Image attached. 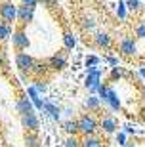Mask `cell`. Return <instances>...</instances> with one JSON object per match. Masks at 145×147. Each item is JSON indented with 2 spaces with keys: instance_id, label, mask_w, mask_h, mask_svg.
<instances>
[{
  "instance_id": "1",
  "label": "cell",
  "mask_w": 145,
  "mask_h": 147,
  "mask_svg": "<svg viewBox=\"0 0 145 147\" xmlns=\"http://www.w3.org/2000/svg\"><path fill=\"white\" fill-rule=\"evenodd\" d=\"M97 92H99V99H101L105 105H109L113 111H118V109H120V99H118L117 92H115L111 86H105V84H101Z\"/></svg>"
},
{
  "instance_id": "4",
  "label": "cell",
  "mask_w": 145,
  "mask_h": 147,
  "mask_svg": "<svg viewBox=\"0 0 145 147\" xmlns=\"http://www.w3.org/2000/svg\"><path fill=\"white\" fill-rule=\"evenodd\" d=\"M0 19L6 23H16L17 21V6L13 0H2L0 2Z\"/></svg>"
},
{
  "instance_id": "32",
  "label": "cell",
  "mask_w": 145,
  "mask_h": 147,
  "mask_svg": "<svg viewBox=\"0 0 145 147\" xmlns=\"http://www.w3.org/2000/svg\"><path fill=\"white\" fill-rule=\"evenodd\" d=\"M40 4L44 8H48V10H54L55 6H57V0H40Z\"/></svg>"
},
{
  "instance_id": "31",
  "label": "cell",
  "mask_w": 145,
  "mask_h": 147,
  "mask_svg": "<svg viewBox=\"0 0 145 147\" xmlns=\"http://www.w3.org/2000/svg\"><path fill=\"white\" fill-rule=\"evenodd\" d=\"M99 57L97 55H90V57H86V67H96V65H99Z\"/></svg>"
},
{
  "instance_id": "5",
  "label": "cell",
  "mask_w": 145,
  "mask_h": 147,
  "mask_svg": "<svg viewBox=\"0 0 145 147\" xmlns=\"http://www.w3.org/2000/svg\"><path fill=\"white\" fill-rule=\"evenodd\" d=\"M118 52L124 57H134V55H138V44L132 36H122L118 42Z\"/></svg>"
},
{
  "instance_id": "19",
  "label": "cell",
  "mask_w": 145,
  "mask_h": 147,
  "mask_svg": "<svg viewBox=\"0 0 145 147\" xmlns=\"http://www.w3.org/2000/svg\"><path fill=\"white\" fill-rule=\"evenodd\" d=\"M80 147H103V143L96 136H84V140L80 142Z\"/></svg>"
},
{
  "instance_id": "27",
  "label": "cell",
  "mask_w": 145,
  "mask_h": 147,
  "mask_svg": "<svg viewBox=\"0 0 145 147\" xmlns=\"http://www.w3.org/2000/svg\"><path fill=\"white\" fill-rule=\"evenodd\" d=\"M65 147H80V140L76 138V134H71V136L65 140Z\"/></svg>"
},
{
  "instance_id": "30",
  "label": "cell",
  "mask_w": 145,
  "mask_h": 147,
  "mask_svg": "<svg viewBox=\"0 0 145 147\" xmlns=\"http://www.w3.org/2000/svg\"><path fill=\"white\" fill-rule=\"evenodd\" d=\"M34 88H36V92H38V94H44L46 90H48V86H46V84H44L40 78H36V80H34Z\"/></svg>"
},
{
  "instance_id": "18",
  "label": "cell",
  "mask_w": 145,
  "mask_h": 147,
  "mask_svg": "<svg viewBox=\"0 0 145 147\" xmlns=\"http://www.w3.org/2000/svg\"><path fill=\"white\" fill-rule=\"evenodd\" d=\"M96 25H97V21L94 19V17H88V16H84L80 19V27L84 29V31H88V33H92V31H96Z\"/></svg>"
},
{
  "instance_id": "29",
  "label": "cell",
  "mask_w": 145,
  "mask_h": 147,
  "mask_svg": "<svg viewBox=\"0 0 145 147\" xmlns=\"http://www.w3.org/2000/svg\"><path fill=\"white\" fill-rule=\"evenodd\" d=\"M0 67L2 69H8V54H6V50L4 48H0Z\"/></svg>"
},
{
  "instance_id": "34",
  "label": "cell",
  "mask_w": 145,
  "mask_h": 147,
  "mask_svg": "<svg viewBox=\"0 0 145 147\" xmlns=\"http://www.w3.org/2000/svg\"><path fill=\"white\" fill-rule=\"evenodd\" d=\"M117 142H118V145H124V143H126V136H124V132H118V134H117Z\"/></svg>"
},
{
  "instance_id": "14",
  "label": "cell",
  "mask_w": 145,
  "mask_h": 147,
  "mask_svg": "<svg viewBox=\"0 0 145 147\" xmlns=\"http://www.w3.org/2000/svg\"><path fill=\"white\" fill-rule=\"evenodd\" d=\"M16 107H17V113H19V115L31 113V111H32L31 98H19V99H17V103H16Z\"/></svg>"
},
{
  "instance_id": "9",
  "label": "cell",
  "mask_w": 145,
  "mask_h": 147,
  "mask_svg": "<svg viewBox=\"0 0 145 147\" xmlns=\"http://www.w3.org/2000/svg\"><path fill=\"white\" fill-rule=\"evenodd\" d=\"M34 19V8H29V6H17V23L21 25H29Z\"/></svg>"
},
{
  "instance_id": "33",
  "label": "cell",
  "mask_w": 145,
  "mask_h": 147,
  "mask_svg": "<svg viewBox=\"0 0 145 147\" xmlns=\"http://www.w3.org/2000/svg\"><path fill=\"white\" fill-rule=\"evenodd\" d=\"M21 4H23V6H29V8H34V10H36V6L40 4V0H21Z\"/></svg>"
},
{
  "instance_id": "8",
  "label": "cell",
  "mask_w": 145,
  "mask_h": 147,
  "mask_svg": "<svg viewBox=\"0 0 145 147\" xmlns=\"http://www.w3.org/2000/svg\"><path fill=\"white\" fill-rule=\"evenodd\" d=\"M94 44H96V48H101V50H111L113 46V36L105 31H96L94 34Z\"/></svg>"
},
{
  "instance_id": "10",
  "label": "cell",
  "mask_w": 145,
  "mask_h": 147,
  "mask_svg": "<svg viewBox=\"0 0 145 147\" xmlns=\"http://www.w3.org/2000/svg\"><path fill=\"white\" fill-rule=\"evenodd\" d=\"M21 124H23V128H25V130L36 132L38 126H40V120H38V117L34 115V111H31V113L21 115Z\"/></svg>"
},
{
  "instance_id": "22",
  "label": "cell",
  "mask_w": 145,
  "mask_h": 147,
  "mask_svg": "<svg viewBox=\"0 0 145 147\" xmlns=\"http://www.w3.org/2000/svg\"><path fill=\"white\" fill-rule=\"evenodd\" d=\"M63 130L67 132V134H78V122L76 120H65L63 122Z\"/></svg>"
},
{
  "instance_id": "6",
  "label": "cell",
  "mask_w": 145,
  "mask_h": 147,
  "mask_svg": "<svg viewBox=\"0 0 145 147\" xmlns=\"http://www.w3.org/2000/svg\"><path fill=\"white\" fill-rule=\"evenodd\" d=\"M11 44H13V48H16L17 52H23V50H27L29 46H31V40H29L27 33H25L23 29H17V31L11 33Z\"/></svg>"
},
{
  "instance_id": "3",
  "label": "cell",
  "mask_w": 145,
  "mask_h": 147,
  "mask_svg": "<svg viewBox=\"0 0 145 147\" xmlns=\"http://www.w3.org/2000/svg\"><path fill=\"white\" fill-rule=\"evenodd\" d=\"M84 86L90 94H96L101 86V69L97 67H88V76H86V82Z\"/></svg>"
},
{
  "instance_id": "11",
  "label": "cell",
  "mask_w": 145,
  "mask_h": 147,
  "mask_svg": "<svg viewBox=\"0 0 145 147\" xmlns=\"http://www.w3.org/2000/svg\"><path fill=\"white\" fill-rule=\"evenodd\" d=\"M48 65H50V69H54V71H61V69H65V67H67V54H65V52H57V54H54L48 59Z\"/></svg>"
},
{
  "instance_id": "16",
  "label": "cell",
  "mask_w": 145,
  "mask_h": 147,
  "mask_svg": "<svg viewBox=\"0 0 145 147\" xmlns=\"http://www.w3.org/2000/svg\"><path fill=\"white\" fill-rule=\"evenodd\" d=\"M11 23H6L4 19H0V42H6L11 36Z\"/></svg>"
},
{
  "instance_id": "38",
  "label": "cell",
  "mask_w": 145,
  "mask_h": 147,
  "mask_svg": "<svg viewBox=\"0 0 145 147\" xmlns=\"http://www.w3.org/2000/svg\"><path fill=\"white\" fill-rule=\"evenodd\" d=\"M140 73H141V76L145 78V67H141V71H140Z\"/></svg>"
},
{
  "instance_id": "36",
  "label": "cell",
  "mask_w": 145,
  "mask_h": 147,
  "mask_svg": "<svg viewBox=\"0 0 145 147\" xmlns=\"http://www.w3.org/2000/svg\"><path fill=\"white\" fill-rule=\"evenodd\" d=\"M124 128H126V132H130V134H132V132H136V128H134V126H130V124H126Z\"/></svg>"
},
{
  "instance_id": "25",
  "label": "cell",
  "mask_w": 145,
  "mask_h": 147,
  "mask_svg": "<svg viewBox=\"0 0 145 147\" xmlns=\"http://www.w3.org/2000/svg\"><path fill=\"white\" fill-rule=\"evenodd\" d=\"M117 16H118V19H120V21H124V19H126V16H128V8H126V2H124V0H118Z\"/></svg>"
},
{
  "instance_id": "7",
  "label": "cell",
  "mask_w": 145,
  "mask_h": 147,
  "mask_svg": "<svg viewBox=\"0 0 145 147\" xmlns=\"http://www.w3.org/2000/svg\"><path fill=\"white\" fill-rule=\"evenodd\" d=\"M34 61L36 59H34L32 55L25 54V52H17L16 54V67L23 73H29V75H31V69H32V65H34Z\"/></svg>"
},
{
  "instance_id": "24",
  "label": "cell",
  "mask_w": 145,
  "mask_h": 147,
  "mask_svg": "<svg viewBox=\"0 0 145 147\" xmlns=\"http://www.w3.org/2000/svg\"><path fill=\"white\" fill-rule=\"evenodd\" d=\"M44 111H48V113L52 115V119H54V120H59V113H61V109H59V107H55L54 103L46 101V103H44Z\"/></svg>"
},
{
  "instance_id": "35",
  "label": "cell",
  "mask_w": 145,
  "mask_h": 147,
  "mask_svg": "<svg viewBox=\"0 0 145 147\" xmlns=\"http://www.w3.org/2000/svg\"><path fill=\"white\" fill-rule=\"evenodd\" d=\"M107 61H109V65H111V67L118 65V59H117V57H113V55H107Z\"/></svg>"
},
{
  "instance_id": "21",
  "label": "cell",
  "mask_w": 145,
  "mask_h": 147,
  "mask_svg": "<svg viewBox=\"0 0 145 147\" xmlns=\"http://www.w3.org/2000/svg\"><path fill=\"white\" fill-rule=\"evenodd\" d=\"M124 2H126L128 11H132V13H140V11L143 10V4H141L140 0H124Z\"/></svg>"
},
{
  "instance_id": "2",
  "label": "cell",
  "mask_w": 145,
  "mask_h": 147,
  "mask_svg": "<svg viewBox=\"0 0 145 147\" xmlns=\"http://www.w3.org/2000/svg\"><path fill=\"white\" fill-rule=\"evenodd\" d=\"M76 122H78V134L82 136H94L99 128V122L96 120L94 115H82Z\"/></svg>"
},
{
  "instance_id": "20",
  "label": "cell",
  "mask_w": 145,
  "mask_h": 147,
  "mask_svg": "<svg viewBox=\"0 0 145 147\" xmlns=\"http://www.w3.org/2000/svg\"><path fill=\"white\" fill-rule=\"evenodd\" d=\"M75 46H76V36L73 33H65L63 34V48L65 50H75Z\"/></svg>"
},
{
  "instance_id": "37",
  "label": "cell",
  "mask_w": 145,
  "mask_h": 147,
  "mask_svg": "<svg viewBox=\"0 0 145 147\" xmlns=\"http://www.w3.org/2000/svg\"><path fill=\"white\" fill-rule=\"evenodd\" d=\"M122 147H136V145H134V143H128V142H126V143H124Z\"/></svg>"
},
{
  "instance_id": "15",
  "label": "cell",
  "mask_w": 145,
  "mask_h": 147,
  "mask_svg": "<svg viewBox=\"0 0 145 147\" xmlns=\"http://www.w3.org/2000/svg\"><path fill=\"white\" fill-rule=\"evenodd\" d=\"M27 94H29V98H31L32 105H34L36 109H44V103H42V99H40V94L36 92V88H34V86H29L27 88Z\"/></svg>"
},
{
  "instance_id": "13",
  "label": "cell",
  "mask_w": 145,
  "mask_h": 147,
  "mask_svg": "<svg viewBox=\"0 0 145 147\" xmlns=\"http://www.w3.org/2000/svg\"><path fill=\"white\" fill-rule=\"evenodd\" d=\"M48 71H50L48 61H34V65H32V69H31V75L34 76V78H42Z\"/></svg>"
},
{
  "instance_id": "12",
  "label": "cell",
  "mask_w": 145,
  "mask_h": 147,
  "mask_svg": "<svg viewBox=\"0 0 145 147\" xmlns=\"http://www.w3.org/2000/svg\"><path fill=\"white\" fill-rule=\"evenodd\" d=\"M99 128H101L105 134H113L118 128V120L115 119V117H111V115H105L101 119V122H99Z\"/></svg>"
},
{
  "instance_id": "23",
  "label": "cell",
  "mask_w": 145,
  "mask_h": 147,
  "mask_svg": "<svg viewBox=\"0 0 145 147\" xmlns=\"http://www.w3.org/2000/svg\"><path fill=\"white\" fill-rule=\"evenodd\" d=\"M25 143H27V147H38L40 145V140H38L36 132H29V134H25Z\"/></svg>"
},
{
  "instance_id": "26",
  "label": "cell",
  "mask_w": 145,
  "mask_h": 147,
  "mask_svg": "<svg viewBox=\"0 0 145 147\" xmlns=\"http://www.w3.org/2000/svg\"><path fill=\"white\" fill-rule=\"evenodd\" d=\"M122 76H128V71H126L124 67L115 65L113 71H111V80H117V78H122Z\"/></svg>"
},
{
  "instance_id": "28",
  "label": "cell",
  "mask_w": 145,
  "mask_h": 147,
  "mask_svg": "<svg viewBox=\"0 0 145 147\" xmlns=\"http://www.w3.org/2000/svg\"><path fill=\"white\" fill-rule=\"evenodd\" d=\"M134 33H136V36H138V38H145V23L143 21H140L138 25H136Z\"/></svg>"
},
{
  "instance_id": "17",
  "label": "cell",
  "mask_w": 145,
  "mask_h": 147,
  "mask_svg": "<svg viewBox=\"0 0 145 147\" xmlns=\"http://www.w3.org/2000/svg\"><path fill=\"white\" fill-rule=\"evenodd\" d=\"M84 105H86V109L88 111H99V107H101V99L97 98V96H88L86 101H84Z\"/></svg>"
}]
</instances>
